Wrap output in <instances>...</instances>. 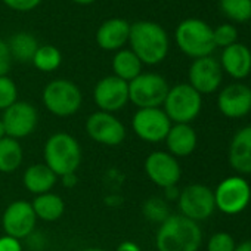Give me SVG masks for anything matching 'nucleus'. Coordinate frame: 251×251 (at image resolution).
<instances>
[{"label":"nucleus","mask_w":251,"mask_h":251,"mask_svg":"<svg viewBox=\"0 0 251 251\" xmlns=\"http://www.w3.org/2000/svg\"><path fill=\"white\" fill-rule=\"evenodd\" d=\"M129 45L130 50L144 65H157L163 62L170 49L167 31L152 21H136L130 24Z\"/></svg>","instance_id":"f257e3e1"},{"label":"nucleus","mask_w":251,"mask_h":251,"mask_svg":"<svg viewBox=\"0 0 251 251\" xmlns=\"http://www.w3.org/2000/svg\"><path fill=\"white\" fill-rule=\"evenodd\" d=\"M201 244L200 225L182 214H170L157 229V251H198Z\"/></svg>","instance_id":"f03ea898"},{"label":"nucleus","mask_w":251,"mask_h":251,"mask_svg":"<svg viewBox=\"0 0 251 251\" xmlns=\"http://www.w3.org/2000/svg\"><path fill=\"white\" fill-rule=\"evenodd\" d=\"M45 164L58 176L75 173L81 164V147L78 141L65 132L49 136L43 148Z\"/></svg>","instance_id":"7ed1b4c3"},{"label":"nucleus","mask_w":251,"mask_h":251,"mask_svg":"<svg viewBox=\"0 0 251 251\" xmlns=\"http://www.w3.org/2000/svg\"><path fill=\"white\" fill-rule=\"evenodd\" d=\"M175 40L180 52L192 59L211 56L216 50L213 28L200 18L183 20L176 27Z\"/></svg>","instance_id":"20e7f679"},{"label":"nucleus","mask_w":251,"mask_h":251,"mask_svg":"<svg viewBox=\"0 0 251 251\" xmlns=\"http://www.w3.org/2000/svg\"><path fill=\"white\" fill-rule=\"evenodd\" d=\"M202 109V96L188 83H180L169 89L163 103V111L173 124H191Z\"/></svg>","instance_id":"39448f33"},{"label":"nucleus","mask_w":251,"mask_h":251,"mask_svg":"<svg viewBox=\"0 0 251 251\" xmlns=\"http://www.w3.org/2000/svg\"><path fill=\"white\" fill-rule=\"evenodd\" d=\"M45 108L56 117H71L81 108L83 95L80 87L67 78L49 81L42 93Z\"/></svg>","instance_id":"423d86ee"},{"label":"nucleus","mask_w":251,"mask_h":251,"mask_svg":"<svg viewBox=\"0 0 251 251\" xmlns=\"http://www.w3.org/2000/svg\"><path fill=\"white\" fill-rule=\"evenodd\" d=\"M216 210L226 216L242 213L251 202V186L241 175L227 176L213 191Z\"/></svg>","instance_id":"0eeeda50"},{"label":"nucleus","mask_w":251,"mask_h":251,"mask_svg":"<svg viewBox=\"0 0 251 251\" xmlns=\"http://www.w3.org/2000/svg\"><path fill=\"white\" fill-rule=\"evenodd\" d=\"M167 80L157 73H142L129 83V102L141 108H161L169 93Z\"/></svg>","instance_id":"6e6552de"},{"label":"nucleus","mask_w":251,"mask_h":251,"mask_svg":"<svg viewBox=\"0 0 251 251\" xmlns=\"http://www.w3.org/2000/svg\"><path fill=\"white\" fill-rule=\"evenodd\" d=\"M177 207L182 216L194 222H202L216 211L213 189L202 183H192L183 188L177 198Z\"/></svg>","instance_id":"1a4fd4ad"},{"label":"nucleus","mask_w":251,"mask_h":251,"mask_svg":"<svg viewBox=\"0 0 251 251\" xmlns=\"http://www.w3.org/2000/svg\"><path fill=\"white\" fill-rule=\"evenodd\" d=\"M172 121L163 108H141L133 114L132 129L135 135L148 144H158L170 132Z\"/></svg>","instance_id":"9d476101"},{"label":"nucleus","mask_w":251,"mask_h":251,"mask_svg":"<svg viewBox=\"0 0 251 251\" xmlns=\"http://www.w3.org/2000/svg\"><path fill=\"white\" fill-rule=\"evenodd\" d=\"M86 132L93 142L105 147H118L126 139L124 124L114 114L99 109L87 117Z\"/></svg>","instance_id":"9b49d317"},{"label":"nucleus","mask_w":251,"mask_h":251,"mask_svg":"<svg viewBox=\"0 0 251 251\" xmlns=\"http://www.w3.org/2000/svg\"><path fill=\"white\" fill-rule=\"evenodd\" d=\"M2 123L5 126L6 136L12 139H23L30 136L39 123V114L33 103L17 100L14 105L6 108L2 114Z\"/></svg>","instance_id":"f8f14e48"},{"label":"nucleus","mask_w":251,"mask_h":251,"mask_svg":"<svg viewBox=\"0 0 251 251\" xmlns=\"http://www.w3.org/2000/svg\"><path fill=\"white\" fill-rule=\"evenodd\" d=\"M145 173L148 179L161 189L177 186L182 177V167L176 157L167 151H154L145 160Z\"/></svg>","instance_id":"ddd939ff"},{"label":"nucleus","mask_w":251,"mask_h":251,"mask_svg":"<svg viewBox=\"0 0 251 251\" xmlns=\"http://www.w3.org/2000/svg\"><path fill=\"white\" fill-rule=\"evenodd\" d=\"M93 100L99 111L114 114L129 103V83L115 75H106L96 83Z\"/></svg>","instance_id":"4468645a"},{"label":"nucleus","mask_w":251,"mask_h":251,"mask_svg":"<svg viewBox=\"0 0 251 251\" xmlns=\"http://www.w3.org/2000/svg\"><path fill=\"white\" fill-rule=\"evenodd\" d=\"M37 223V216L33 210L31 202L18 200L11 202L2 214V226L5 235L23 239L33 233Z\"/></svg>","instance_id":"2eb2a0df"},{"label":"nucleus","mask_w":251,"mask_h":251,"mask_svg":"<svg viewBox=\"0 0 251 251\" xmlns=\"http://www.w3.org/2000/svg\"><path fill=\"white\" fill-rule=\"evenodd\" d=\"M189 86H192L201 96L211 95L220 89L223 81V71L219 61L213 56L194 59L188 71Z\"/></svg>","instance_id":"dca6fc26"},{"label":"nucleus","mask_w":251,"mask_h":251,"mask_svg":"<svg viewBox=\"0 0 251 251\" xmlns=\"http://www.w3.org/2000/svg\"><path fill=\"white\" fill-rule=\"evenodd\" d=\"M217 108L230 120L248 115L251 112V87L241 81L225 86L217 95Z\"/></svg>","instance_id":"f3484780"},{"label":"nucleus","mask_w":251,"mask_h":251,"mask_svg":"<svg viewBox=\"0 0 251 251\" xmlns=\"http://www.w3.org/2000/svg\"><path fill=\"white\" fill-rule=\"evenodd\" d=\"M219 64L222 71L233 80H244L251 73V50L248 46L236 42L222 50Z\"/></svg>","instance_id":"a211bd4d"},{"label":"nucleus","mask_w":251,"mask_h":251,"mask_svg":"<svg viewBox=\"0 0 251 251\" xmlns=\"http://www.w3.org/2000/svg\"><path fill=\"white\" fill-rule=\"evenodd\" d=\"M130 23L123 18L106 20L96 31V43L100 49L117 52L129 43Z\"/></svg>","instance_id":"6ab92c4d"},{"label":"nucleus","mask_w":251,"mask_h":251,"mask_svg":"<svg viewBox=\"0 0 251 251\" xmlns=\"http://www.w3.org/2000/svg\"><path fill=\"white\" fill-rule=\"evenodd\" d=\"M227 160L239 175H251V124L239 129L229 142Z\"/></svg>","instance_id":"aec40b11"},{"label":"nucleus","mask_w":251,"mask_h":251,"mask_svg":"<svg viewBox=\"0 0 251 251\" xmlns=\"http://www.w3.org/2000/svg\"><path fill=\"white\" fill-rule=\"evenodd\" d=\"M167 152L173 157H189L198 145V136L191 124H172L170 132L164 139Z\"/></svg>","instance_id":"412c9836"},{"label":"nucleus","mask_w":251,"mask_h":251,"mask_svg":"<svg viewBox=\"0 0 251 251\" xmlns=\"http://www.w3.org/2000/svg\"><path fill=\"white\" fill-rule=\"evenodd\" d=\"M56 180L58 176L45 163L31 164L30 167H27L23 176V183L25 189L34 195L50 192L52 188L56 185Z\"/></svg>","instance_id":"4be33fe9"},{"label":"nucleus","mask_w":251,"mask_h":251,"mask_svg":"<svg viewBox=\"0 0 251 251\" xmlns=\"http://www.w3.org/2000/svg\"><path fill=\"white\" fill-rule=\"evenodd\" d=\"M144 64L130 49H120L112 58V71L115 77L130 83L139 74H142Z\"/></svg>","instance_id":"5701e85b"},{"label":"nucleus","mask_w":251,"mask_h":251,"mask_svg":"<svg viewBox=\"0 0 251 251\" xmlns=\"http://www.w3.org/2000/svg\"><path fill=\"white\" fill-rule=\"evenodd\" d=\"M33 210L37 216V219L45 222H56L62 217L65 211V202L64 200L53 192H46L42 195H36L31 201Z\"/></svg>","instance_id":"b1692460"},{"label":"nucleus","mask_w":251,"mask_h":251,"mask_svg":"<svg viewBox=\"0 0 251 251\" xmlns=\"http://www.w3.org/2000/svg\"><path fill=\"white\" fill-rule=\"evenodd\" d=\"M6 43H8L12 59L18 62H31L40 46L37 39L33 34L25 33V31L14 34Z\"/></svg>","instance_id":"393cba45"},{"label":"nucleus","mask_w":251,"mask_h":251,"mask_svg":"<svg viewBox=\"0 0 251 251\" xmlns=\"http://www.w3.org/2000/svg\"><path fill=\"white\" fill-rule=\"evenodd\" d=\"M24 151L17 139L5 136L0 139V172L12 173L18 170L23 164Z\"/></svg>","instance_id":"a878e982"},{"label":"nucleus","mask_w":251,"mask_h":251,"mask_svg":"<svg viewBox=\"0 0 251 251\" xmlns=\"http://www.w3.org/2000/svg\"><path fill=\"white\" fill-rule=\"evenodd\" d=\"M31 62L39 71L52 73V71H56L61 67L62 53L53 45H43V46H39V49H37V52H36Z\"/></svg>","instance_id":"bb28decb"},{"label":"nucleus","mask_w":251,"mask_h":251,"mask_svg":"<svg viewBox=\"0 0 251 251\" xmlns=\"http://www.w3.org/2000/svg\"><path fill=\"white\" fill-rule=\"evenodd\" d=\"M219 9L233 23L244 24L251 21V0H219Z\"/></svg>","instance_id":"cd10ccee"},{"label":"nucleus","mask_w":251,"mask_h":251,"mask_svg":"<svg viewBox=\"0 0 251 251\" xmlns=\"http://www.w3.org/2000/svg\"><path fill=\"white\" fill-rule=\"evenodd\" d=\"M142 211H144V216H145L150 222H154V223H158V225L163 223V222L170 216L169 202H167L164 198H160V197L148 198V200L144 202Z\"/></svg>","instance_id":"c85d7f7f"},{"label":"nucleus","mask_w":251,"mask_h":251,"mask_svg":"<svg viewBox=\"0 0 251 251\" xmlns=\"http://www.w3.org/2000/svg\"><path fill=\"white\" fill-rule=\"evenodd\" d=\"M213 39L216 48H227L238 42V30L233 24H220L216 28H213Z\"/></svg>","instance_id":"c756f323"},{"label":"nucleus","mask_w":251,"mask_h":251,"mask_svg":"<svg viewBox=\"0 0 251 251\" xmlns=\"http://www.w3.org/2000/svg\"><path fill=\"white\" fill-rule=\"evenodd\" d=\"M18 100V89L8 75L0 77V111H5Z\"/></svg>","instance_id":"7c9ffc66"},{"label":"nucleus","mask_w":251,"mask_h":251,"mask_svg":"<svg viewBox=\"0 0 251 251\" xmlns=\"http://www.w3.org/2000/svg\"><path fill=\"white\" fill-rule=\"evenodd\" d=\"M236 242L229 232H216L207 242V251H235Z\"/></svg>","instance_id":"2f4dec72"},{"label":"nucleus","mask_w":251,"mask_h":251,"mask_svg":"<svg viewBox=\"0 0 251 251\" xmlns=\"http://www.w3.org/2000/svg\"><path fill=\"white\" fill-rule=\"evenodd\" d=\"M2 2L12 11L30 12V11H34L42 3V0H2Z\"/></svg>","instance_id":"473e14b6"},{"label":"nucleus","mask_w":251,"mask_h":251,"mask_svg":"<svg viewBox=\"0 0 251 251\" xmlns=\"http://www.w3.org/2000/svg\"><path fill=\"white\" fill-rule=\"evenodd\" d=\"M12 56L8 48V43L0 39V77L8 75L11 65H12Z\"/></svg>","instance_id":"72a5a7b5"},{"label":"nucleus","mask_w":251,"mask_h":251,"mask_svg":"<svg viewBox=\"0 0 251 251\" xmlns=\"http://www.w3.org/2000/svg\"><path fill=\"white\" fill-rule=\"evenodd\" d=\"M0 251H23L21 241L8 235L0 236Z\"/></svg>","instance_id":"f704fd0d"},{"label":"nucleus","mask_w":251,"mask_h":251,"mask_svg":"<svg viewBox=\"0 0 251 251\" xmlns=\"http://www.w3.org/2000/svg\"><path fill=\"white\" fill-rule=\"evenodd\" d=\"M115 251H142V250H141V247H139L136 242L124 241V242H121V244L115 248Z\"/></svg>","instance_id":"c9c22d12"},{"label":"nucleus","mask_w":251,"mask_h":251,"mask_svg":"<svg viewBox=\"0 0 251 251\" xmlns=\"http://www.w3.org/2000/svg\"><path fill=\"white\" fill-rule=\"evenodd\" d=\"M179 194H180V191L177 189V186H170V188H166L164 189V195H166V201L169 202V201H177V198H179Z\"/></svg>","instance_id":"e433bc0d"},{"label":"nucleus","mask_w":251,"mask_h":251,"mask_svg":"<svg viewBox=\"0 0 251 251\" xmlns=\"http://www.w3.org/2000/svg\"><path fill=\"white\" fill-rule=\"evenodd\" d=\"M61 180H62V183H64L65 188H73V186L77 185V176H75V173L65 175V176L61 177Z\"/></svg>","instance_id":"4c0bfd02"},{"label":"nucleus","mask_w":251,"mask_h":251,"mask_svg":"<svg viewBox=\"0 0 251 251\" xmlns=\"http://www.w3.org/2000/svg\"><path fill=\"white\" fill-rule=\"evenodd\" d=\"M235 251H251V239H247L241 244H236Z\"/></svg>","instance_id":"58836bf2"},{"label":"nucleus","mask_w":251,"mask_h":251,"mask_svg":"<svg viewBox=\"0 0 251 251\" xmlns=\"http://www.w3.org/2000/svg\"><path fill=\"white\" fill-rule=\"evenodd\" d=\"M73 2L77 5H90V3L96 2V0H73Z\"/></svg>","instance_id":"ea45409f"},{"label":"nucleus","mask_w":251,"mask_h":251,"mask_svg":"<svg viewBox=\"0 0 251 251\" xmlns=\"http://www.w3.org/2000/svg\"><path fill=\"white\" fill-rule=\"evenodd\" d=\"M6 136V132H5V126L2 123V120H0V139H3Z\"/></svg>","instance_id":"a19ab883"},{"label":"nucleus","mask_w":251,"mask_h":251,"mask_svg":"<svg viewBox=\"0 0 251 251\" xmlns=\"http://www.w3.org/2000/svg\"><path fill=\"white\" fill-rule=\"evenodd\" d=\"M81 251H105L102 248H86V250H81Z\"/></svg>","instance_id":"79ce46f5"},{"label":"nucleus","mask_w":251,"mask_h":251,"mask_svg":"<svg viewBox=\"0 0 251 251\" xmlns=\"http://www.w3.org/2000/svg\"><path fill=\"white\" fill-rule=\"evenodd\" d=\"M250 31H251V21H250Z\"/></svg>","instance_id":"37998d69"},{"label":"nucleus","mask_w":251,"mask_h":251,"mask_svg":"<svg viewBox=\"0 0 251 251\" xmlns=\"http://www.w3.org/2000/svg\"><path fill=\"white\" fill-rule=\"evenodd\" d=\"M250 75H251V73H250Z\"/></svg>","instance_id":"c03bdc74"},{"label":"nucleus","mask_w":251,"mask_h":251,"mask_svg":"<svg viewBox=\"0 0 251 251\" xmlns=\"http://www.w3.org/2000/svg\"><path fill=\"white\" fill-rule=\"evenodd\" d=\"M250 114H251V112H250Z\"/></svg>","instance_id":"a18cd8bd"}]
</instances>
